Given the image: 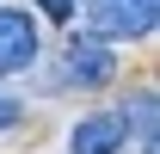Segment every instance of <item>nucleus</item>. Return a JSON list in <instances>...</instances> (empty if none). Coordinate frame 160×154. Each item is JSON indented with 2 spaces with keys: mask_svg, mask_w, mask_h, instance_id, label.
<instances>
[{
  "mask_svg": "<svg viewBox=\"0 0 160 154\" xmlns=\"http://www.w3.org/2000/svg\"><path fill=\"white\" fill-rule=\"evenodd\" d=\"M43 13H49V19H68V13H74V0H37Z\"/></svg>",
  "mask_w": 160,
  "mask_h": 154,
  "instance_id": "7",
  "label": "nucleus"
},
{
  "mask_svg": "<svg viewBox=\"0 0 160 154\" xmlns=\"http://www.w3.org/2000/svg\"><path fill=\"white\" fill-rule=\"evenodd\" d=\"M111 74H117L111 43H92L86 31H74L68 37V56H62V86H105Z\"/></svg>",
  "mask_w": 160,
  "mask_h": 154,
  "instance_id": "2",
  "label": "nucleus"
},
{
  "mask_svg": "<svg viewBox=\"0 0 160 154\" xmlns=\"http://www.w3.org/2000/svg\"><path fill=\"white\" fill-rule=\"evenodd\" d=\"M0 130H19V99L0 93Z\"/></svg>",
  "mask_w": 160,
  "mask_h": 154,
  "instance_id": "6",
  "label": "nucleus"
},
{
  "mask_svg": "<svg viewBox=\"0 0 160 154\" xmlns=\"http://www.w3.org/2000/svg\"><path fill=\"white\" fill-rule=\"evenodd\" d=\"M160 19V0H86V37L92 43H136Z\"/></svg>",
  "mask_w": 160,
  "mask_h": 154,
  "instance_id": "1",
  "label": "nucleus"
},
{
  "mask_svg": "<svg viewBox=\"0 0 160 154\" xmlns=\"http://www.w3.org/2000/svg\"><path fill=\"white\" fill-rule=\"evenodd\" d=\"M136 136H142V154H154L160 142H154V93H142L136 99Z\"/></svg>",
  "mask_w": 160,
  "mask_h": 154,
  "instance_id": "5",
  "label": "nucleus"
},
{
  "mask_svg": "<svg viewBox=\"0 0 160 154\" xmlns=\"http://www.w3.org/2000/svg\"><path fill=\"white\" fill-rule=\"evenodd\" d=\"M31 62H37V25H31V13L0 6V74H19Z\"/></svg>",
  "mask_w": 160,
  "mask_h": 154,
  "instance_id": "3",
  "label": "nucleus"
},
{
  "mask_svg": "<svg viewBox=\"0 0 160 154\" xmlns=\"http://www.w3.org/2000/svg\"><path fill=\"white\" fill-rule=\"evenodd\" d=\"M68 148H74V154H117L123 148V117H111V111L80 117L74 136H68Z\"/></svg>",
  "mask_w": 160,
  "mask_h": 154,
  "instance_id": "4",
  "label": "nucleus"
}]
</instances>
